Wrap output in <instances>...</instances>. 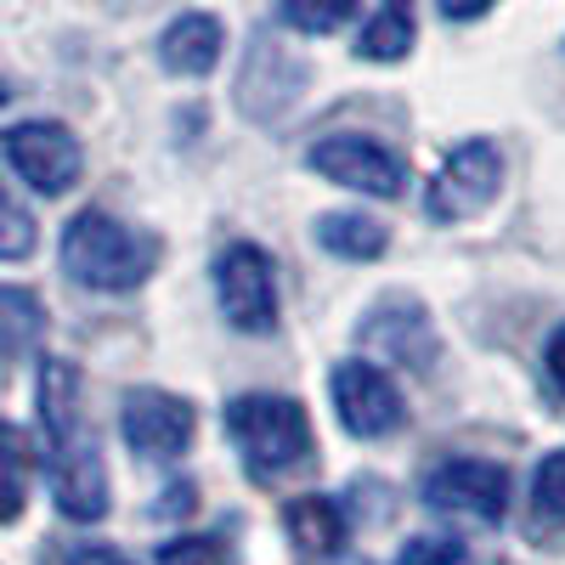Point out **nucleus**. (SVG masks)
<instances>
[{
	"label": "nucleus",
	"instance_id": "nucleus-8",
	"mask_svg": "<svg viewBox=\"0 0 565 565\" xmlns=\"http://www.w3.org/2000/svg\"><path fill=\"white\" fill-rule=\"evenodd\" d=\"M509 498H514V481L492 458H447L424 476V503L441 514H463V521L498 526L509 514Z\"/></svg>",
	"mask_w": 565,
	"mask_h": 565
},
{
	"label": "nucleus",
	"instance_id": "nucleus-25",
	"mask_svg": "<svg viewBox=\"0 0 565 565\" xmlns=\"http://www.w3.org/2000/svg\"><path fill=\"white\" fill-rule=\"evenodd\" d=\"M498 0H441V18H452V23H469V18H481V12H492Z\"/></svg>",
	"mask_w": 565,
	"mask_h": 565
},
{
	"label": "nucleus",
	"instance_id": "nucleus-22",
	"mask_svg": "<svg viewBox=\"0 0 565 565\" xmlns=\"http://www.w3.org/2000/svg\"><path fill=\"white\" fill-rule=\"evenodd\" d=\"M532 503L543 521H559L565 526V452H548L532 476Z\"/></svg>",
	"mask_w": 565,
	"mask_h": 565
},
{
	"label": "nucleus",
	"instance_id": "nucleus-10",
	"mask_svg": "<svg viewBox=\"0 0 565 565\" xmlns=\"http://www.w3.org/2000/svg\"><path fill=\"white\" fill-rule=\"evenodd\" d=\"M119 430L130 441V452L141 458H181L186 447H193L199 436V413L186 396H170V391H130L125 407H119Z\"/></svg>",
	"mask_w": 565,
	"mask_h": 565
},
{
	"label": "nucleus",
	"instance_id": "nucleus-14",
	"mask_svg": "<svg viewBox=\"0 0 565 565\" xmlns=\"http://www.w3.org/2000/svg\"><path fill=\"white\" fill-rule=\"evenodd\" d=\"M289 532L306 554H340L345 548V514L334 498H300V503H289Z\"/></svg>",
	"mask_w": 565,
	"mask_h": 565
},
{
	"label": "nucleus",
	"instance_id": "nucleus-16",
	"mask_svg": "<svg viewBox=\"0 0 565 565\" xmlns=\"http://www.w3.org/2000/svg\"><path fill=\"white\" fill-rule=\"evenodd\" d=\"M45 334V311L29 289H0V356H23Z\"/></svg>",
	"mask_w": 565,
	"mask_h": 565
},
{
	"label": "nucleus",
	"instance_id": "nucleus-18",
	"mask_svg": "<svg viewBox=\"0 0 565 565\" xmlns=\"http://www.w3.org/2000/svg\"><path fill=\"white\" fill-rule=\"evenodd\" d=\"M277 12L300 34H334L356 12V0H277Z\"/></svg>",
	"mask_w": 565,
	"mask_h": 565
},
{
	"label": "nucleus",
	"instance_id": "nucleus-20",
	"mask_svg": "<svg viewBox=\"0 0 565 565\" xmlns=\"http://www.w3.org/2000/svg\"><path fill=\"white\" fill-rule=\"evenodd\" d=\"M159 565H238V559H232L226 537L193 532V537H170V543H159Z\"/></svg>",
	"mask_w": 565,
	"mask_h": 565
},
{
	"label": "nucleus",
	"instance_id": "nucleus-6",
	"mask_svg": "<svg viewBox=\"0 0 565 565\" xmlns=\"http://www.w3.org/2000/svg\"><path fill=\"white\" fill-rule=\"evenodd\" d=\"M306 164H311L322 181L351 186V193H367V199H396L402 186H407V164H402V153H391L385 141L356 136V130H340V136L311 141Z\"/></svg>",
	"mask_w": 565,
	"mask_h": 565
},
{
	"label": "nucleus",
	"instance_id": "nucleus-24",
	"mask_svg": "<svg viewBox=\"0 0 565 565\" xmlns=\"http://www.w3.org/2000/svg\"><path fill=\"white\" fill-rule=\"evenodd\" d=\"M543 367H548V380L565 391V322L548 334V345H543Z\"/></svg>",
	"mask_w": 565,
	"mask_h": 565
},
{
	"label": "nucleus",
	"instance_id": "nucleus-17",
	"mask_svg": "<svg viewBox=\"0 0 565 565\" xmlns=\"http://www.w3.org/2000/svg\"><path fill=\"white\" fill-rule=\"evenodd\" d=\"M29 503V447L23 436L0 418V526H12Z\"/></svg>",
	"mask_w": 565,
	"mask_h": 565
},
{
	"label": "nucleus",
	"instance_id": "nucleus-11",
	"mask_svg": "<svg viewBox=\"0 0 565 565\" xmlns=\"http://www.w3.org/2000/svg\"><path fill=\"white\" fill-rule=\"evenodd\" d=\"M356 340H362L367 351L391 356V362L407 367V373H430V367H436V345H441L430 311H424L418 300H407V295L373 306V311L362 317V328H356Z\"/></svg>",
	"mask_w": 565,
	"mask_h": 565
},
{
	"label": "nucleus",
	"instance_id": "nucleus-5",
	"mask_svg": "<svg viewBox=\"0 0 565 565\" xmlns=\"http://www.w3.org/2000/svg\"><path fill=\"white\" fill-rule=\"evenodd\" d=\"M215 306L238 334H271L277 328V271L266 249L232 244L215 255Z\"/></svg>",
	"mask_w": 565,
	"mask_h": 565
},
{
	"label": "nucleus",
	"instance_id": "nucleus-7",
	"mask_svg": "<svg viewBox=\"0 0 565 565\" xmlns=\"http://www.w3.org/2000/svg\"><path fill=\"white\" fill-rule=\"evenodd\" d=\"M0 153H7V164L34 186V193L45 199H63L68 186L79 181L85 170V153L68 125L57 119H29V125H12L7 136H0Z\"/></svg>",
	"mask_w": 565,
	"mask_h": 565
},
{
	"label": "nucleus",
	"instance_id": "nucleus-21",
	"mask_svg": "<svg viewBox=\"0 0 565 565\" xmlns=\"http://www.w3.org/2000/svg\"><path fill=\"white\" fill-rule=\"evenodd\" d=\"M463 559H469V548H463V537H452V532L407 537L402 554H396V565H463Z\"/></svg>",
	"mask_w": 565,
	"mask_h": 565
},
{
	"label": "nucleus",
	"instance_id": "nucleus-4",
	"mask_svg": "<svg viewBox=\"0 0 565 565\" xmlns=\"http://www.w3.org/2000/svg\"><path fill=\"white\" fill-rule=\"evenodd\" d=\"M498 186H503V153L492 148V141L469 136L441 159L430 193H424V215L441 221V226L469 221V215H481L498 199Z\"/></svg>",
	"mask_w": 565,
	"mask_h": 565
},
{
	"label": "nucleus",
	"instance_id": "nucleus-12",
	"mask_svg": "<svg viewBox=\"0 0 565 565\" xmlns=\"http://www.w3.org/2000/svg\"><path fill=\"white\" fill-rule=\"evenodd\" d=\"M221 45H226V29L215 12H181L164 34H159V63L175 74V79H204L215 63H221Z\"/></svg>",
	"mask_w": 565,
	"mask_h": 565
},
{
	"label": "nucleus",
	"instance_id": "nucleus-13",
	"mask_svg": "<svg viewBox=\"0 0 565 565\" xmlns=\"http://www.w3.org/2000/svg\"><path fill=\"white\" fill-rule=\"evenodd\" d=\"M317 244L340 260H380L391 249V232H385V221H373L362 210H334L317 221Z\"/></svg>",
	"mask_w": 565,
	"mask_h": 565
},
{
	"label": "nucleus",
	"instance_id": "nucleus-9",
	"mask_svg": "<svg viewBox=\"0 0 565 565\" xmlns=\"http://www.w3.org/2000/svg\"><path fill=\"white\" fill-rule=\"evenodd\" d=\"M328 391H334V413L356 441H380V436L402 430V418H407V402L391 385V373L362 362V356H351L328 373Z\"/></svg>",
	"mask_w": 565,
	"mask_h": 565
},
{
	"label": "nucleus",
	"instance_id": "nucleus-26",
	"mask_svg": "<svg viewBox=\"0 0 565 565\" xmlns=\"http://www.w3.org/2000/svg\"><path fill=\"white\" fill-rule=\"evenodd\" d=\"M7 97H12V90H7V79H0V108H7Z\"/></svg>",
	"mask_w": 565,
	"mask_h": 565
},
{
	"label": "nucleus",
	"instance_id": "nucleus-2",
	"mask_svg": "<svg viewBox=\"0 0 565 565\" xmlns=\"http://www.w3.org/2000/svg\"><path fill=\"white\" fill-rule=\"evenodd\" d=\"M63 271L79 282V289L125 295L153 271V244L108 210H79L63 226Z\"/></svg>",
	"mask_w": 565,
	"mask_h": 565
},
{
	"label": "nucleus",
	"instance_id": "nucleus-15",
	"mask_svg": "<svg viewBox=\"0 0 565 565\" xmlns=\"http://www.w3.org/2000/svg\"><path fill=\"white\" fill-rule=\"evenodd\" d=\"M356 52H362L367 63H402V57L413 52V18H407L402 0H391L385 12L367 18V29H362V40H356Z\"/></svg>",
	"mask_w": 565,
	"mask_h": 565
},
{
	"label": "nucleus",
	"instance_id": "nucleus-1",
	"mask_svg": "<svg viewBox=\"0 0 565 565\" xmlns=\"http://www.w3.org/2000/svg\"><path fill=\"white\" fill-rule=\"evenodd\" d=\"M40 436H45V476L68 521H103L108 514V463L90 436L79 373L63 356L40 362Z\"/></svg>",
	"mask_w": 565,
	"mask_h": 565
},
{
	"label": "nucleus",
	"instance_id": "nucleus-19",
	"mask_svg": "<svg viewBox=\"0 0 565 565\" xmlns=\"http://www.w3.org/2000/svg\"><path fill=\"white\" fill-rule=\"evenodd\" d=\"M34 238H40V226L34 215L0 186V260H29L34 255Z\"/></svg>",
	"mask_w": 565,
	"mask_h": 565
},
{
	"label": "nucleus",
	"instance_id": "nucleus-3",
	"mask_svg": "<svg viewBox=\"0 0 565 565\" xmlns=\"http://www.w3.org/2000/svg\"><path fill=\"white\" fill-rule=\"evenodd\" d=\"M226 436L238 447L249 476H282L295 469L311 447V424L306 407L295 396H277V391H249L226 407Z\"/></svg>",
	"mask_w": 565,
	"mask_h": 565
},
{
	"label": "nucleus",
	"instance_id": "nucleus-23",
	"mask_svg": "<svg viewBox=\"0 0 565 565\" xmlns=\"http://www.w3.org/2000/svg\"><path fill=\"white\" fill-rule=\"evenodd\" d=\"M63 565H130V554H119L114 543H79Z\"/></svg>",
	"mask_w": 565,
	"mask_h": 565
}]
</instances>
